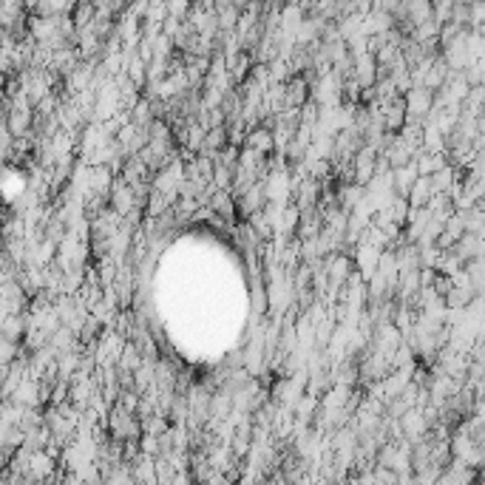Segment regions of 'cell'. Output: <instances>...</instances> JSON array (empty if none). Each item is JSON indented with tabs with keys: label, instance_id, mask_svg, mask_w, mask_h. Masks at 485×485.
<instances>
[{
	"label": "cell",
	"instance_id": "1",
	"mask_svg": "<svg viewBox=\"0 0 485 485\" xmlns=\"http://www.w3.org/2000/svg\"><path fill=\"white\" fill-rule=\"evenodd\" d=\"M71 23H74L77 28H85V26L94 23V3H80V6L74 9Z\"/></svg>",
	"mask_w": 485,
	"mask_h": 485
}]
</instances>
